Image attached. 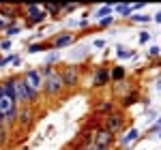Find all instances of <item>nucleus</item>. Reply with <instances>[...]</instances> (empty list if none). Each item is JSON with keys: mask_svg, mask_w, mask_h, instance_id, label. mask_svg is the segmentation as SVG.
I'll return each mask as SVG.
<instances>
[{"mask_svg": "<svg viewBox=\"0 0 161 150\" xmlns=\"http://www.w3.org/2000/svg\"><path fill=\"white\" fill-rule=\"evenodd\" d=\"M22 19H24L26 28L41 26L47 19V15L43 11V4H22Z\"/></svg>", "mask_w": 161, "mask_h": 150, "instance_id": "obj_1", "label": "nucleus"}, {"mask_svg": "<svg viewBox=\"0 0 161 150\" xmlns=\"http://www.w3.org/2000/svg\"><path fill=\"white\" fill-rule=\"evenodd\" d=\"M41 94L47 97V99H58V97L64 94V84H62V77H60V71H58V69L43 79V90H41Z\"/></svg>", "mask_w": 161, "mask_h": 150, "instance_id": "obj_2", "label": "nucleus"}, {"mask_svg": "<svg viewBox=\"0 0 161 150\" xmlns=\"http://www.w3.org/2000/svg\"><path fill=\"white\" fill-rule=\"evenodd\" d=\"M19 77H22L24 86L28 88V92H30V94L35 97V101L39 103V99H41V90H43V77H41V73H39V69H26Z\"/></svg>", "mask_w": 161, "mask_h": 150, "instance_id": "obj_3", "label": "nucleus"}, {"mask_svg": "<svg viewBox=\"0 0 161 150\" xmlns=\"http://www.w3.org/2000/svg\"><path fill=\"white\" fill-rule=\"evenodd\" d=\"M60 77L64 84V90H75L82 82V69L77 64H67L60 69Z\"/></svg>", "mask_w": 161, "mask_h": 150, "instance_id": "obj_4", "label": "nucleus"}, {"mask_svg": "<svg viewBox=\"0 0 161 150\" xmlns=\"http://www.w3.org/2000/svg\"><path fill=\"white\" fill-rule=\"evenodd\" d=\"M103 129H108L110 133H120L127 129V118H125V112L123 110H114L112 114H108L103 118Z\"/></svg>", "mask_w": 161, "mask_h": 150, "instance_id": "obj_5", "label": "nucleus"}, {"mask_svg": "<svg viewBox=\"0 0 161 150\" xmlns=\"http://www.w3.org/2000/svg\"><path fill=\"white\" fill-rule=\"evenodd\" d=\"M35 107L32 105H22V107H17V122L15 126H19V129H24V131H30L32 125H35Z\"/></svg>", "mask_w": 161, "mask_h": 150, "instance_id": "obj_6", "label": "nucleus"}, {"mask_svg": "<svg viewBox=\"0 0 161 150\" xmlns=\"http://www.w3.org/2000/svg\"><path fill=\"white\" fill-rule=\"evenodd\" d=\"M92 137H95V146H99V148L112 150L114 146H116V135L110 133L108 129H103V126H99V129L92 133Z\"/></svg>", "mask_w": 161, "mask_h": 150, "instance_id": "obj_7", "label": "nucleus"}, {"mask_svg": "<svg viewBox=\"0 0 161 150\" xmlns=\"http://www.w3.org/2000/svg\"><path fill=\"white\" fill-rule=\"evenodd\" d=\"M50 43H52V50H54V51L64 50V47H69V45H73V43H75V35H73V32H58Z\"/></svg>", "mask_w": 161, "mask_h": 150, "instance_id": "obj_8", "label": "nucleus"}, {"mask_svg": "<svg viewBox=\"0 0 161 150\" xmlns=\"http://www.w3.org/2000/svg\"><path fill=\"white\" fill-rule=\"evenodd\" d=\"M0 15L9 24H15V22L22 19V7H17V4H0Z\"/></svg>", "mask_w": 161, "mask_h": 150, "instance_id": "obj_9", "label": "nucleus"}, {"mask_svg": "<svg viewBox=\"0 0 161 150\" xmlns=\"http://www.w3.org/2000/svg\"><path fill=\"white\" fill-rule=\"evenodd\" d=\"M110 67H97L95 69V77H92V86L95 88H105L110 86Z\"/></svg>", "mask_w": 161, "mask_h": 150, "instance_id": "obj_10", "label": "nucleus"}, {"mask_svg": "<svg viewBox=\"0 0 161 150\" xmlns=\"http://www.w3.org/2000/svg\"><path fill=\"white\" fill-rule=\"evenodd\" d=\"M142 137V133H140V129H136V126H131V129H127L125 131L123 137H116V144L120 146V148H129L133 142H137V139Z\"/></svg>", "mask_w": 161, "mask_h": 150, "instance_id": "obj_11", "label": "nucleus"}, {"mask_svg": "<svg viewBox=\"0 0 161 150\" xmlns=\"http://www.w3.org/2000/svg\"><path fill=\"white\" fill-rule=\"evenodd\" d=\"M114 110H116L114 101H105V99H103V101H97V103H95V107H92V112L97 114V116H103V118H105L108 114H112Z\"/></svg>", "mask_w": 161, "mask_h": 150, "instance_id": "obj_12", "label": "nucleus"}, {"mask_svg": "<svg viewBox=\"0 0 161 150\" xmlns=\"http://www.w3.org/2000/svg\"><path fill=\"white\" fill-rule=\"evenodd\" d=\"M26 51H28V54H39V51H52V43H50V41H32V43H28Z\"/></svg>", "mask_w": 161, "mask_h": 150, "instance_id": "obj_13", "label": "nucleus"}, {"mask_svg": "<svg viewBox=\"0 0 161 150\" xmlns=\"http://www.w3.org/2000/svg\"><path fill=\"white\" fill-rule=\"evenodd\" d=\"M137 101H140V90H131L129 94H125L123 99H120V110H129V107H133Z\"/></svg>", "mask_w": 161, "mask_h": 150, "instance_id": "obj_14", "label": "nucleus"}, {"mask_svg": "<svg viewBox=\"0 0 161 150\" xmlns=\"http://www.w3.org/2000/svg\"><path fill=\"white\" fill-rule=\"evenodd\" d=\"M127 79V69L125 67H110V82L112 84H118V82H123Z\"/></svg>", "mask_w": 161, "mask_h": 150, "instance_id": "obj_15", "label": "nucleus"}, {"mask_svg": "<svg viewBox=\"0 0 161 150\" xmlns=\"http://www.w3.org/2000/svg\"><path fill=\"white\" fill-rule=\"evenodd\" d=\"M11 144V129L4 125V120L0 118V148H7Z\"/></svg>", "mask_w": 161, "mask_h": 150, "instance_id": "obj_16", "label": "nucleus"}, {"mask_svg": "<svg viewBox=\"0 0 161 150\" xmlns=\"http://www.w3.org/2000/svg\"><path fill=\"white\" fill-rule=\"evenodd\" d=\"M43 11H45V15L47 17H52V19H60V4H43Z\"/></svg>", "mask_w": 161, "mask_h": 150, "instance_id": "obj_17", "label": "nucleus"}, {"mask_svg": "<svg viewBox=\"0 0 161 150\" xmlns=\"http://www.w3.org/2000/svg\"><path fill=\"white\" fill-rule=\"evenodd\" d=\"M22 30H24V26L19 24V22H15V24H9V26H7L2 35H4L7 39H11V37H17V35H19Z\"/></svg>", "mask_w": 161, "mask_h": 150, "instance_id": "obj_18", "label": "nucleus"}, {"mask_svg": "<svg viewBox=\"0 0 161 150\" xmlns=\"http://www.w3.org/2000/svg\"><path fill=\"white\" fill-rule=\"evenodd\" d=\"M133 88H131V84L127 82V79H123V82H118V84H114V92L118 94V97H125V94H129Z\"/></svg>", "mask_w": 161, "mask_h": 150, "instance_id": "obj_19", "label": "nucleus"}, {"mask_svg": "<svg viewBox=\"0 0 161 150\" xmlns=\"http://www.w3.org/2000/svg\"><path fill=\"white\" fill-rule=\"evenodd\" d=\"M116 56H118L120 60H129V58L136 56V51L129 50V47H125V45H118V47H116Z\"/></svg>", "mask_w": 161, "mask_h": 150, "instance_id": "obj_20", "label": "nucleus"}, {"mask_svg": "<svg viewBox=\"0 0 161 150\" xmlns=\"http://www.w3.org/2000/svg\"><path fill=\"white\" fill-rule=\"evenodd\" d=\"M114 9H116V13L118 15H123V17H131L133 15V9H131V4H114Z\"/></svg>", "mask_w": 161, "mask_h": 150, "instance_id": "obj_21", "label": "nucleus"}, {"mask_svg": "<svg viewBox=\"0 0 161 150\" xmlns=\"http://www.w3.org/2000/svg\"><path fill=\"white\" fill-rule=\"evenodd\" d=\"M80 4L77 2H67V4H60V17L62 15H69V13H73Z\"/></svg>", "mask_w": 161, "mask_h": 150, "instance_id": "obj_22", "label": "nucleus"}, {"mask_svg": "<svg viewBox=\"0 0 161 150\" xmlns=\"http://www.w3.org/2000/svg\"><path fill=\"white\" fill-rule=\"evenodd\" d=\"M112 9H114V4H105V7H101L99 11L95 13V17H99V19H103V17H110V15H112Z\"/></svg>", "mask_w": 161, "mask_h": 150, "instance_id": "obj_23", "label": "nucleus"}, {"mask_svg": "<svg viewBox=\"0 0 161 150\" xmlns=\"http://www.w3.org/2000/svg\"><path fill=\"white\" fill-rule=\"evenodd\" d=\"M58 58H60V54H58V51H54V50H52L50 54H47V58H45V62H43V64H52V67H54V64L58 62Z\"/></svg>", "mask_w": 161, "mask_h": 150, "instance_id": "obj_24", "label": "nucleus"}, {"mask_svg": "<svg viewBox=\"0 0 161 150\" xmlns=\"http://www.w3.org/2000/svg\"><path fill=\"white\" fill-rule=\"evenodd\" d=\"M54 71H56V69H54L52 64H41V69H39V73H41V77H43V79H45L47 75H52Z\"/></svg>", "mask_w": 161, "mask_h": 150, "instance_id": "obj_25", "label": "nucleus"}, {"mask_svg": "<svg viewBox=\"0 0 161 150\" xmlns=\"http://www.w3.org/2000/svg\"><path fill=\"white\" fill-rule=\"evenodd\" d=\"M131 22L133 24H148V22H153L148 15H131Z\"/></svg>", "mask_w": 161, "mask_h": 150, "instance_id": "obj_26", "label": "nucleus"}, {"mask_svg": "<svg viewBox=\"0 0 161 150\" xmlns=\"http://www.w3.org/2000/svg\"><path fill=\"white\" fill-rule=\"evenodd\" d=\"M110 26H114V17H103V19H99V28H110Z\"/></svg>", "mask_w": 161, "mask_h": 150, "instance_id": "obj_27", "label": "nucleus"}, {"mask_svg": "<svg viewBox=\"0 0 161 150\" xmlns=\"http://www.w3.org/2000/svg\"><path fill=\"white\" fill-rule=\"evenodd\" d=\"M159 54H161L159 45H150V47H148V56H150V58H159Z\"/></svg>", "mask_w": 161, "mask_h": 150, "instance_id": "obj_28", "label": "nucleus"}, {"mask_svg": "<svg viewBox=\"0 0 161 150\" xmlns=\"http://www.w3.org/2000/svg\"><path fill=\"white\" fill-rule=\"evenodd\" d=\"M137 41H140V45H146V43L150 41V32L142 30V32H140V39H137Z\"/></svg>", "mask_w": 161, "mask_h": 150, "instance_id": "obj_29", "label": "nucleus"}, {"mask_svg": "<svg viewBox=\"0 0 161 150\" xmlns=\"http://www.w3.org/2000/svg\"><path fill=\"white\" fill-rule=\"evenodd\" d=\"M11 45H13L11 39H0V50H2V51H9V50H11Z\"/></svg>", "mask_w": 161, "mask_h": 150, "instance_id": "obj_30", "label": "nucleus"}, {"mask_svg": "<svg viewBox=\"0 0 161 150\" xmlns=\"http://www.w3.org/2000/svg\"><path fill=\"white\" fill-rule=\"evenodd\" d=\"M161 131V116L155 120V125H153V129H150V133H159Z\"/></svg>", "mask_w": 161, "mask_h": 150, "instance_id": "obj_31", "label": "nucleus"}, {"mask_svg": "<svg viewBox=\"0 0 161 150\" xmlns=\"http://www.w3.org/2000/svg\"><path fill=\"white\" fill-rule=\"evenodd\" d=\"M13 58H15V56H7V58H2V60H0V67H2V69H4V67H7V64H11L13 62Z\"/></svg>", "mask_w": 161, "mask_h": 150, "instance_id": "obj_32", "label": "nucleus"}, {"mask_svg": "<svg viewBox=\"0 0 161 150\" xmlns=\"http://www.w3.org/2000/svg\"><path fill=\"white\" fill-rule=\"evenodd\" d=\"M144 7H146V2H136V4H131V9H133V13H136V11H142Z\"/></svg>", "mask_w": 161, "mask_h": 150, "instance_id": "obj_33", "label": "nucleus"}, {"mask_svg": "<svg viewBox=\"0 0 161 150\" xmlns=\"http://www.w3.org/2000/svg\"><path fill=\"white\" fill-rule=\"evenodd\" d=\"M77 26H80V28H90V24H88V17H82V19L77 22Z\"/></svg>", "mask_w": 161, "mask_h": 150, "instance_id": "obj_34", "label": "nucleus"}, {"mask_svg": "<svg viewBox=\"0 0 161 150\" xmlns=\"http://www.w3.org/2000/svg\"><path fill=\"white\" fill-rule=\"evenodd\" d=\"M92 45H95V47H105V39H95V43H92Z\"/></svg>", "mask_w": 161, "mask_h": 150, "instance_id": "obj_35", "label": "nucleus"}, {"mask_svg": "<svg viewBox=\"0 0 161 150\" xmlns=\"http://www.w3.org/2000/svg\"><path fill=\"white\" fill-rule=\"evenodd\" d=\"M150 19H153L155 24H161V11H157L155 15H153V17H150Z\"/></svg>", "mask_w": 161, "mask_h": 150, "instance_id": "obj_36", "label": "nucleus"}, {"mask_svg": "<svg viewBox=\"0 0 161 150\" xmlns=\"http://www.w3.org/2000/svg\"><path fill=\"white\" fill-rule=\"evenodd\" d=\"M7 26H9V22H7V19H4V17L0 15V30L4 32V28H7Z\"/></svg>", "mask_w": 161, "mask_h": 150, "instance_id": "obj_37", "label": "nucleus"}, {"mask_svg": "<svg viewBox=\"0 0 161 150\" xmlns=\"http://www.w3.org/2000/svg\"><path fill=\"white\" fill-rule=\"evenodd\" d=\"M11 64H13V67H22V58H19V56H15Z\"/></svg>", "mask_w": 161, "mask_h": 150, "instance_id": "obj_38", "label": "nucleus"}, {"mask_svg": "<svg viewBox=\"0 0 161 150\" xmlns=\"http://www.w3.org/2000/svg\"><path fill=\"white\" fill-rule=\"evenodd\" d=\"M157 88H159V90H161V79H159V82H157Z\"/></svg>", "mask_w": 161, "mask_h": 150, "instance_id": "obj_39", "label": "nucleus"}, {"mask_svg": "<svg viewBox=\"0 0 161 150\" xmlns=\"http://www.w3.org/2000/svg\"><path fill=\"white\" fill-rule=\"evenodd\" d=\"M157 137H159V139H161V131H159V133H157Z\"/></svg>", "mask_w": 161, "mask_h": 150, "instance_id": "obj_40", "label": "nucleus"}, {"mask_svg": "<svg viewBox=\"0 0 161 150\" xmlns=\"http://www.w3.org/2000/svg\"><path fill=\"white\" fill-rule=\"evenodd\" d=\"M0 39H2V30H0Z\"/></svg>", "mask_w": 161, "mask_h": 150, "instance_id": "obj_41", "label": "nucleus"}]
</instances>
